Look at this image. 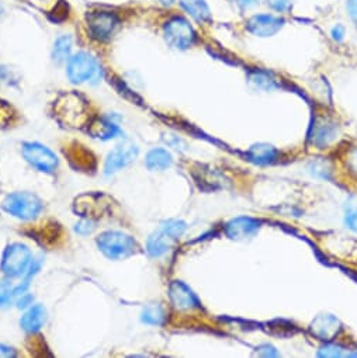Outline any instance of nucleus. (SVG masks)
Listing matches in <instances>:
<instances>
[{
	"instance_id": "obj_29",
	"label": "nucleus",
	"mask_w": 357,
	"mask_h": 358,
	"mask_svg": "<svg viewBox=\"0 0 357 358\" xmlns=\"http://www.w3.org/2000/svg\"><path fill=\"white\" fill-rule=\"evenodd\" d=\"M19 299H18V308H30L31 305H33V301H34V298H33V295H30V294H27V292H24V294H22V295H19L18 296Z\"/></svg>"
},
{
	"instance_id": "obj_2",
	"label": "nucleus",
	"mask_w": 357,
	"mask_h": 358,
	"mask_svg": "<svg viewBox=\"0 0 357 358\" xmlns=\"http://www.w3.org/2000/svg\"><path fill=\"white\" fill-rule=\"evenodd\" d=\"M99 250L110 260H122L130 257L138 249L136 241L121 231H106L96 239Z\"/></svg>"
},
{
	"instance_id": "obj_22",
	"label": "nucleus",
	"mask_w": 357,
	"mask_h": 358,
	"mask_svg": "<svg viewBox=\"0 0 357 358\" xmlns=\"http://www.w3.org/2000/svg\"><path fill=\"white\" fill-rule=\"evenodd\" d=\"M141 320L149 326H162L166 320V312L160 305H148L141 313Z\"/></svg>"
},
{
	"instance_id": "obj_30",
	"label": "nucleus",
	"mask_w": 357,
	"mask_h": 358,
	"mask_svg": "<svg viewBox=\"0 0 357 358\" xmlns=\"http://www.w3.org/2000/svg\"><path fill=\"white\" fill-rule=\"evenodd\" d=\"M256 354L258 355H262V357H276L279 355V352L274 350V347L269 345V344H265V345H260L259 348H256Z\"/></svg>"
},
{
	"instance_id": "obj_17",
	"label": "nucleus",
	"mask_w": 357,
	"mask_h": 358,
	"mask_svg": "<svg viewBox=\"0 0 357 358\" xmlns=\"http://www.w3.org/2000/svg\"><path fill=\"white\" fill-rule=\"evenodd\" d=\"M173 242V239H170L162 229H159L149 235L146 241V252L153 259L162 257L172 249Z\"/></svg>"
},
{
	"instance_id": "obj_11",
	"label": "nucleus",
	"mask_w": 357,
	"mask_h": 358,
	"mask_svg": "<svg viewBox=\"0 0 357 358\" xmlns=\"http://www.w3.org/2000/svg\"><path fill=\"white\" fill-rule=\"evenodd\" d=\"M309 138H311L312 145H315L316 148H319V149L326 148V146H329L330 143H333L336 141V138H337V125L326 117L316 118L314 121Z\"/></svg>"
},
{
	"instance_id": "obj_20",
	"label": "nucleus",
	"mask_w": 357,
	"mask_h": 358,
	"mask_svg": "<svg viewBox=\"0 0 357 358\" xmlns=\"http://www.w3.org/2000/svg\"><path fill=\"white\" fill-rule=\"evenodd\" d=\"M277 155H279L277 149L269 143H255L248 150L249 159L258 164L273 163L276 160Z\"/></svg>"
},
{
	"instance_id": "obj_32",
	"label": "nucleus",
	"mask_w": 357,
	"mask_h": 358,
	"mask_svg": "<svg viewBox=\"0 0 357 358\" xmlns=\"http://www.w3.org/2000/svg\"><path fill=\"white\" fill-rule=\"evenodd\" d=\"M18 352L13 347H9L6 344H0V357H16Z\"/></svg>"
},
{
	"instance_id": "obj_7",
	"label": "nucleus",
	"mask_w": 357,
	"mask_h": 358,
	"mask_svg": "<svg viewBox=\"0 0 357 358\" xmlns=\"http://www.w3.org/2000/svg\"><path fill=\"white\" fill-rule=\"evenodd\" d=\"M89 36L96 41H108L117 31L120 20L115 13L107 10H93L86 15Z\"/></svg>"
},
{
	"instance_id": "obj_14",
	"label": "nucleus",
	"mask_w": 357,
	"mask_h": 358,
	"mask_svg": "<svg viewBox=\"0 0 357 358\" xmlns=\"http://www.w3.org/2000/svg\"><path fill=\"white\" fill-rule=\"evenodd\" d=\"M283 24L284 22L276 16L259 15L248 22V30L258 37H270L276 34L283 27Z\"/></svg>"
},
{
	"instance_id": "obj_24",
	"label": "nucleus",
	"mask_w": 357,
	"mask_h": 358,
	"mask_svg": "<svg viewBox=\"0 0 357 358\" xmlns=\"http://www.w3.org/2000/svg\"><path fill=\"white\" fill-rule=\"evenodd\" d=\"M16 296V285L9 280L0 281V306H8Z\"/></svg>"
},
{
	"instance_id": "obj_33",
	"label": "nucleus",
	"mask_w": 357,
	"mask_h": 358,
	"mask_svg": "<svg viewBox=\"0 0 357 358\" xmlns=\"http://www.w3.org/2000/svg\"><path fill=\"white\" fill-rule=\"evenodd\" d=\"M347 10H349L351 20L357 24V0H350L347 5Z\"/></svg>"
},
{
	"instance_id": "obj_26",
	"label": "nucleus",
	"mask_w": 357,
	"mask_h": 358,
	"mask_svg": "<svg viewBox=\"0 0 357 358\" xmlns=\"http://www.w3.org/2000/svg\"><path fill=\"white\" fill-rule=\"evenodd\" d=\"M94 224H93V221L92 220H89V218H86V220H83L82 222H79L78 225H76V232L78 234H80V235H89V234H92L93 231H94Z\"/></svg>"
},
{
	"instance_id": "obj_4",
	"label": "nucleus",
	"mask_w": 357,
	"mask_h": 358,
	"mask_svg": "<svg viewBox=\"0 0 357 358\" xmlns=\"http://www.w3.org/2000/svg\"><path fill=\"white\" fill-rule=\"evenodd\" d=\"M66 73L72 83L83 85L97 80L100 78L102 68L92 54L80 51L72 55L66 62Z\"/></svg>"
},
{
	"instance_id": "obj_27",
	"label": "nucleus",
	"mask_w": 357,
	"mask_h": 358,
	"mask_svg": "<svg viewBox=\"0 0 357 358\" xmlns=\"http://www.w3.org/2000/svg\"><path fill=\"white\" fill-rule=\"evenodd\" d=\"M344 224H346V227H347L350 231H353V232L357 234V210H351V211H349V213L346 214Z\"/></svg>"
},
{
	"instance_id": "obj_8",
	"label": "nucleus",
	"mask_w": 357,
	"mask_h": 358,
	"mask_svg": "<svg viewBox=\"0 0 357 358\" xmlns=\"http://www.w3.org/2000/svg\"><path fill=\"white\" fill-rule=\"evenodd\" d=\"M138 153H139V149L132 142H122L117 145L114 149L108 152L106 157L104 174L111 176L121 171L122 169H125L127 166L135 162V159L138 157Z\"/></svg>"
},
{
	"instance_id": "obj_5",
	"label": "nucleus",
	"mask_w": 357,
	"mask_h": 358,
	"mask_svg": "<svg viewBox=\"0 0 357 358\" xmlns=\"http://www.w3.org/2000/svg\"><path fill=\"white\" fill-rule=\"evenodd\" d=\"M163 36L166 43L176 50H188L196 43V31L192 24L183 19L174 16L163 27Z\"/></svg>"
},
{
	"instance_id": "obj_21",
	"label": "nucleus",
	"mask_w": 357,
	"mask_h": 358,
	"mask_svg": "<svg viewBox=\"0 0 357 358\" xmlns=\"http://www.w3.org/2000/svg\"><path fill=\"white\" fill-rule=\"evenodd\" d=\"M71 54H72V38L69 36H61L59 38H57L52 48L54 62H57L58 65L65 64L72 57Z\"/></svg>"
},
{
	"instance_id": "obj_9",
	"label": "nucleus",
	"mask_w": 357,
	"mask_h": 358,
	"mask_svg": "<svg viewBox=\"0 0 357 358\" xmlns=\"http://www.w3.org/2000/svg\"><path fill=\"white\" fill-rule=\"evenodd\" d=\"M169 296L172 305L177 310H193L202 308L196 294L182 281H174L170 284Z\"/></svg>"
},
{
	"instance_id": "obj_13",
	"label": "nucleus",
	"mask_w": 357,
	"mask_h": 358,
	"mask_svg": "<svg viewBox=\"0 0 357 358\" xmlns=\"http://www.w3.org/2000/svg\"><path fill=\"white\" fill-rule=\"evenodd\" d=\"M260 228V224L249 217H238L225 225V235L232 241L252 238Z\"/></svg>"
},
{
	"instance_id": "obj_6",
	"label": "nucleus",
	"mask_w": 357,
	"mask_h": 358,
	"mask_svg": "<svg viewBox=\"0 0 357 358\" xmlns=\"http://www.w3.org/2000/svg\"><path fill=\"white\" fill-rule=\"evenodd\" d=\"M22 153L26 162L41 173L51 174L59 166L58 156L40 142H24L22 145Z\"/></svg>"
},
{
	"instance_id": "obj_19",
	"label": "nucleus",
	"mask_w": 357,
	"mask_h": 358,
	"mask_svg": "<svg viewBox=\"0 0 357 358\" xmlns=\"http://www.w3.org/2000/svg\"><path fill=\"white\" fill-rule=\"evenodd\" d=\"M181 6L200 24L211 22V13L204 0H181Z\"/></svg>"
},
{
	"instance_id": "obj_10",
	"label": "nucleus",
	"mask_w": 357,
	"mask_h": 358,
	"mask_svg": "<svg viewBox=\"0 0 357 358\" xmlns=\"http://www.w3.org/2000/svg\"><path fill=\"white\" fill-rule=\"evenodd\" d=\"M342 330L340 320L329 313L318 315L309 324V331L314 337L322 341H332L337 337L339 331Z\"/></svg>"
},
{
	"instance_id": "obj_18",
	"label": "nucleus",
	"mask_w": 357,
	"mask_h": 358,
	"mask_svg": "<svg viewBox=\"0 0 357 358\" xmlns=\"http://www.w3.org/2000/svg\"><path fill=\"white\" fill-rule=\"evenodd\" d=\"M172 163H173V157L170 152L162 148H155L149 150L145 157V164L150 171H163L169 169Z\"/></svg>"
},
{
	"instance_id": "obj_23",
	"label": "nucleus",
	"mask_w": 357,
	"mask_h": 358,
	"mask_svg": "<svg viewBox=\"0 0 357 358\" xmlns=\"http://www.w3.org/2000/svg\"><path fill=\"white\" fill-rule=\"evenodd\" d=\"M160 229H162L170 239L177 241V239H181V238L185 235V232H186V229H188V225H186V222L178 221V220H167V221H164V222L160 225Z\"/></svg>"
},
{
	"instance_id": "obj_1",
	"label": "nucleus",
	"mask_w": 357,
	"mask_h": 358,
	"mask_svg": "<svg viewBox=\"0 0 357 358\" xmlns=\"http://www.w3.org/2000/svg\"><path fill=\"white\" fill-rule=\"evenodd\" d=\"M33 253L30 248L24 243H10L5 249L0 262V270L8 278H23L27 275L33 264Z\"/></svg>"
},
{
	"instance_id": "obj_3",
	"label": "nucleus",
	"mask_w": 357,
	"mask_h": 358,
	"mask_svg": "<svg viewBox=\"0 0 357 358\" xmlns=\"http://www.w3.org/2000/svg\"><path fill=\"white\" fill-rule=\"evenodd\" d=\"M2 208L20 221H33L43 213L44 203L34 193L16 192L4 200Z\"/></svg>"
},
{
	"instance_id": "obj_31",
	"label": "nucleus",
	"mask_w": 357,
	"mask_h": 358,
	"mask_svg": "<svg viewBox=\"0 0 357 358\" xmlns=\"http://www.w3.org/2000/svg\"><path fill=\"white\" fill-rule=\"evenodd\" d=\"M347 166H349L350 171L357 177V148H356V149H353V150L349 153Z\"/></svg>"
},
{
	"instance_id": "obj_34",
	"label": "nucleus",
	"mask_w": 357,
	"mask_h": 358,
	"mask_svg": "<svg viewBox=\"0 0 357 358\" xmlns=\"http://www.w3.org/2000/svg\"><path fill=\"white\" fill-rule=\"evenodd\" d=\"M343 34H344V29H343L342 26H336V27L333 29V31H332V37H333L335 40H342Z\"/></svg>"
},
{
	"instance_id": "obj_15",
	"label": "nucleus",
	"mask_w": 357,
	"mask_h": 358,
	"mask_svg": "<svg viewBox=\"0 0 357 358\" xmlns=\"http://www.w3.org/2000/svg\"><path fill=\"white\" fill-rule=\"evenodd\" d=\"M47 322V309L44 305H31L20 319V326L27 333L40 331Z\"/></svg>"
},
{
	"instance_id": "obj_28",
	"label": "nucleus",
	"mask_w": 357,
	"mask_h": 358,
	"mask_svg": "<svg viewBox=\"0 0 357 358\" xmlns=\"http://www.w3.org/2000/svg\"><path fill=\"white\" fill-rule=\"evenodd\" d=\"M267 3L274 9V10H279V12H284L287 9H290L293 0H267Z\"/></svg>"
},
{
	"instance_id": "obj_25",
	"label": "nucleus",
	"mask_w": 357,
	"mask_h": 358,
	"mask_svg": "<svg viewBox=\"0 0 357 358\" xmlns=\"http://www.w3.org/2000/svg\"><path fill=\"white\" fill-rule=\"evenodd\" d=\"M318 354L321 357H343V355H346L343 348L336 344H326L325 347L321 348V351Z\"/></svg>"
},
{
	"instance_id": "obj_35",
	"label": "nucleus",
	"mask_w": 357,
	"mask_h": 358,
	"mask_svg": "<svg viewBox=\"0 0 357 358\" xmlns=\"http://www.w3.org/2000/svg\"><path fill=\"white\" fill-rule=\"evenodd\" d=\"M237 3L242 8H251L258 3V0H237Z\"/></svg>"
},
{
	"instance_id": "obj_16",
	"label": "nucleus",
	"mask_w": 357,
	"mask_h": 358,
	"mask_svg": "<svg viewBox=\"0 0 357 358\" xmlns=\"http://www.w3.org/2000/svg\"><path fill=\"white\" fill-rule=\"evenodd\" d=\"M88 132L93 138H97L102 141H108L111 138H115L121 132V129L114 121L103 117V118H96V120L90 121Z\"/></svg>"
},
{
	"instance_id": "obj_12",
	"label": "nucleus",
	"mask_w": 357,
	"mask_h": 358,
	"mask_svg": "<svg viewBox=\"0 0 357 358\" xmlns=\"http://www.w3.org/2000/svg\"><path fill=\"white\" fill-rule=\"evenodd\" d=\"M58 115L68 124H82L86 113V101H83L76 94L65 96L62 101H59Z\"/></svg>"
}]
</instances>
